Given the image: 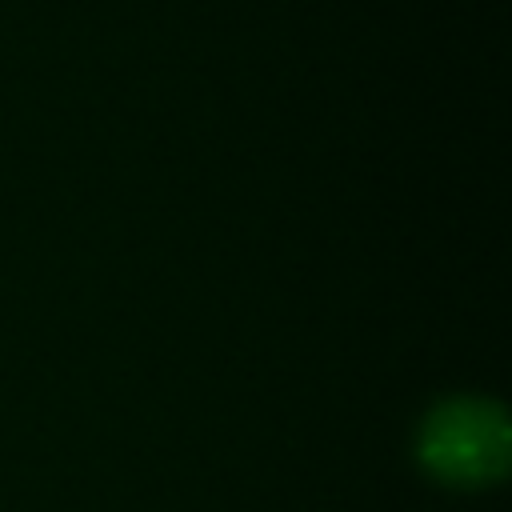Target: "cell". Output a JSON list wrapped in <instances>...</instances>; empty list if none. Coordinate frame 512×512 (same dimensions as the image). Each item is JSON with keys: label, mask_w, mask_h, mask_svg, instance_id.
<instances>
[{"label": "cell", "mask_w": 512, "mask_h": 512, "mask_svg": "<svg viewBox=\"0 0 512 512\" xmlns=\"http://www.w3.org/2000/svg\"><path fill=\"white\" fill-rule=\"evenodd\" d=\"M416 456L424 472L456 488H480L508 472L512 424L496 400L456 396L436 404L416 436Z\"/></svg>", "instance_id": "6da1fadb"}]
</instances>
